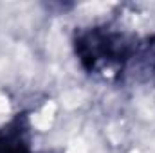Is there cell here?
Instances as JSON below:
<instances>
[{
  "label": "cell",
  "instance_id": "1",
  "mask_svg": "<svg viewBox=\"0 0 155 153\" xmlns=\"http://www.w3.org/2000/svg\"><path fill=\"white\" fill-rule=\"evenodd\" d=\"M0 153H31L27 133L22 122L15 121L0 130Z\"/></svg>",
  "mask_w": 155,
  "mask_h": 153
}]
</instances>
